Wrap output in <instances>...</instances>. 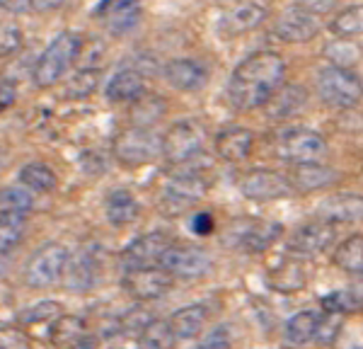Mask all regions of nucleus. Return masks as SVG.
<instances>
[{
	"label": "nucleus",
	"instance_id": "nucleus-28",
	"mask_svg": "<svg viewBox=\"0 0 363 349\" xmlns=\"http://www.w3.org/2000/svg\"><path fill=\"white\" fill-rule=\"evenodd\" d=\"M306 282H308L306 270H303L298 257L284 260L277 270L269 275V287L281 291V294H296V291L306 289Z\"/></svg>",
	"mask_w": 363,
	"mask_h": 349
},
{
	"label": "nucleus",
	"instance_id": "nucleus-46",
	"mask_svg": "<svg viewBox=\"0 0 363 349\" xmlns=\"http://www.w3.org/2000/svg\"><path fill=\"white\" fill-rule=\"evenodd\" d=\"M17 102V85L10 80H0V112L10 109Z\"/></svg>",
	"mask_w": 363,
	"mask_h": 349
},
{
	"label": "nucleus",
	"instance_id": "nucleus-39",
	"mask_svg": "<svg viewBox=\"0 0 363 349\" xmlns=\"http://www.w3.org/2000/svg\"><path fill=\"white\" fill-rule=\"evenodd\" d=\"M363 306V296H359L356 291H332L322 299V308L332 313H342V316H349V313L359 311Z\"/></svg>",
	"mask_w": 363,
	"mask_h": 349
},
{
	"label": "nucleus",
	"instance_id": "nucleus-49",
	"mask_svg": "<svg viewBox=\"0 0 363 349\" xmlns=\"http://www.w3.org/2000/svg\"><path fill=\"white\" fill-rule=\"evenodd\" d=\"M29 3H32L34 13H54V10L61 8L66 0H29Z\"/></svg>",
	"mask_w": 363,
	"mask_h": 349
},
{
	"label": "nucleus",
	"instance_id": "nucleus-23",
	"mask_svg": "<svg viewBox=\"0 0 363 349\" xmlns=\"http://www.w3.org/2000/svg\"><path fill=\"white\" fill-rule=\"evenodd\" d=\"M145 95L143 75L136 68H124V71L114 73L107 85V100L116 104H133Z\"/></svg>",
	"mask_w": 363,
	"mask_h": 349
},
{
	"label": "nucleus",
	"instance_id": "nucleus-6",
	"mask_svg": "<svg viewBox=\"0 0 363 349\" xmlns=\"http://www.w3.org/2000/svg\"><path fill=\"white\" fill-rule=\"evenodd\" d=\"M70 262V253L61 243H46L29 257L25 267V282L32 289H49L61 282Z\"/></svg>",
	"mask_w": 363,
	"mask_h": 349
},
{
	"label": "nucleus",
	"instance_id": "nucleus-40",
	"mask_svg": "<svg viewBox=\"0 0 363 349\" xmlns=\"http://www.w3.org/2000/svg\"><path fill=\"white\" fill-rule=\"evenodd\" d=\"M342 328H344V316H342V313L325 311V316L320 318V328H318L315 340H318L320 345H332V342L339 337V333H342Z\"/></svg>",
	"mask_w": 363,
	"mask_h": 349
},
{
	"label": "nucleus",
	"instance_id": "nucleus-19",
	"mask_svg": "<svg viewBox=\"0 0 363 349\" xmlns=\"http://www.w3.org/2000/svg\"><path fill=\"white\" fill-rule=\"evenodd\" d=\"M255 148V133L245 126H228L216 136V153L225 162H242Z\"/></svg>",
	"mask_w": 363,
	"mask_h": 349
},
{
	"label": "nucleus",
	"instance_id": "nucleus-9",
	"mask_svg": "<svg viewBox=\"0 0 363 349\" xmlns=\"http://www.w3.org/2000/svg\"><path fill=\"white\" fill-rule=\"evenodd\" d=\"M208 182L196 172H179L169 177V182L162 189V209L172 216L189 211L194 204L206 196Z\"/></svg>",
	"mask_w": 363,
	"mask_h": 349
},
{
	"label": "nucleus",
	"instance_id": "nucleus-11",
	"mask_svg": "<svg viewBox=\"0 0 363 349\" xmlns=\"http://www.w3.org/2000/svg\"><path fill=\"white\" fill-rule=\"evenodd\" d=\"M320 29H322L320 17L296 3L279 15L274 32H277V37L286 44H306L310 39L318 37Z\"/></svg>",
	"mask_w": 363,
	"mask_h": 349
},
{
	"label": "nucleus",
	"instance_id": "nucleus-3",
	"mask_svg": "<svg viewBox=\"0 0 363 349\" xmlns=\"http://www.w3.org/2000/svg\"><path fill=\"white\" fill-rule=\"evenodd\" d=\"M112 153L126 167L148 165L162 155V136L148 126H131L114 138Z\"/></svg>",
	"mask_w": 363,
	"mask_h": 349
},
{
	"label": "nucleus",
	"instance_id": "nucleus-21",
	"mask_svg": "<svg viewBox=\"0 0 363 349\" xmlns=\"http://www.w3.org/2000/svg\"><path fill=\"white\" fill-rule=\"evenodd\" d=\"M308 104V92L301 85H281L277 92L272 95V100L264 104V112L269 119L284 121L303 112V107Z\"/></svg>",
	"mask_w": 363,
	"mask_h": 349
},
{
	"label": "nucleus",
	"instance_id": "nucleus-22",
	"mask_svg": "<svg viewBox=\"0 0 363 349\" xmlns=\"http://www.w3.org/2000/svg\"><path fill=\"white\" fill-rule=\"evenodd\" d=\"M289 179L298 192H318L335 184L339 179V172L322 165V162H301V165H294Z\"/></svg>",
	"mask_w": 363,
	"mask_h": 349
},
{
	"label": "nucleus",
	"instance_id": "nucleus-16",
	"mask_svg": "<svg viewBox=\"0 0 363 349\" xmlns=\"http://www.w3.org/2000/svg\"><path fill=\"white\" fill-rule=\"evenodd\" d=\"M140 3L138 0H102L97 15L104 20V27L114 37H124L140 22Z\"/></svg>",
	"mask_w": 363,
	"mask_h": 349
},
{
	"label": "nucleus",
	"instance_id": "nucleus-7",
	"mask_svg": "<svg viewBox=\"0 0 363 349\" xmlns=\"http://www.w3.org/2000/svg\"><path fill=\"white\" fill-rule=\"evenodd\" d=\"M160 270H165L167 275L179 277V279H201L206 277L213 267V260L206 250L196 245H169L162 253L160 262H157Z\"/></svg>",
	"mask_w": 363,
	"mask_h": 349
},
{
	"label": "nucleus",
	"instance_id": "nucleus-20",
	"mask_svg": "<svg viewBox=\"0 0 363 349\" xmlns=\"http://www.w3.org/2000/svg\"><path fill=\"white\" fill-rule=\"evenodd\" d=\"M318 214L327 223H361L363 194H335L320 204Z\"/></svg>",
	"mask_w": 363,
	"mask_h": 349
},
{
	"label": "nucleus",
	"instance_id": "nucleus-41",
	"mask_svg": "<svg viewBox=\"0 0 363 349\" xmlns=\"http://www.w3.org/2000/svg\"><path fill=\"white\" fill-rule=\"evenodd\" d=\"M22 49V29L15 22H0V58H8Z\"/></svg>",
	"mask_w": 363,
	"mask_h": 349
},
{
	"label": "nucleus",
	"instance_id": "nucleus-32",
	"mask_svg": "<svg viewBox=\"0 0 363 349\" xmlns=\"http://www.w3.org/2000/svg\"><path fill=\"white\" fill-rule=\"evenodd\" d=\"M20 182L25 184L29 192H37V194H49V192L56 189L58 179L56 172L51 170L44 162H29L20 170Z\"/></svg>",
	"mask_w": 363,
	"mask_h": 349
},
{
	"label": "nucleus",
	"instance_id": "nucleus-2",
	"mask_svg": "<svg viewBox=\"0 0 363 349\" xmlns=\"http://www.w3.org/2000/svg\"><path fill=\"white\" fill-rule=\"evenodd\" d=\"M83 44V34L75 32V29H66V32L58 34L54 42L46 46V51L39 56L37 66H34V83H37V87L46 90V87L61 83L70 71V66L78 61Z\"/></svg>",
	"mask_w": 363,
	"mask_h": 349
},
{
	"label": "nucleus",
	"instance_id": "nucleus-34",
	"mask_svg": "<svg viewBox=\"0 0 363 349\" xmlns=\"http://www.w3.org/2000/svg\"><path fill=\"white\" fill-rule=\"evenodd\" d=\"M332 34L337 39H354L363 34V5H349L332 20Z\"/></svg>",
	"mask_w": 363,
	"mask_h": 349
},
{
	"label": "nucleus",
	"instance_id": "nucleus-47",
	"mask_svg": "<svg viewBox=\"0 0 363 349\" xmlns=\"http://www.w3.org/2000/svg\"><path fill=\"white\" fill-rule=\"evenodd\" d=\"M191 231H194L196 236H208V233H213V216H211V214H196V216L191 218Z\"/></svg>",
	"mask_w": 363,
	"mask_h": 349
},
{
	"label": "nucleus",
	"instance_id": "nucleus-27",
	"mask_svg": "<svg viewBox=\"0 0 363 349\" xmlns=\"http://www.w3.org/2000/svg\"><path fill=\"white\" fill-rule=\"evenodd\" d=\"M104 214L112 226H128L138 218L140 204L128 189H114L104 201Z\"/></svg>",
	"mask_w": 363,
	"mask_h": 349
},
{
	"label": "nucleus",
	"instance_id": "nucleus-10",
	"mask_svg": "<svg viewBox=\"0 0 363 349\" xmlns=\"http://www.w3.org/2000/svg\"><path fill=\"white\" fill-rule=\"evenodd\" d=\"M277 153L291 165L320 162L327 155V141L313 129H291L279 138Z\"/></svg>",
	"mask_w": 363,
	"mask_h": 349
},
{
	"label": "nucleus",
	"instance_id": "nucleus-30",
	"mask_svg": "<svg viewBox=\"0 0 363 349\" xmlns=\"http://www.w3.org/2000/svg\"><path fill=\"white\" fill-rule=\"evenodd\" d=\"M320 313L318 311H301L286 323V340L291 345H308L310 340H315L320 328Z\"/></svg>",
	"mask_w": 363,
	"mask_h": 349
},
{
	"label": "nucleus",
	"instance_id": "nucleus-43",
	"mask_svg": "<svg viewBox=\"0 0 363 349\" xmlns=\"http://www.w3.org/2000/svg\"><path fill=\"white\" fill-rule=\"evenodd\" d=\"M0 349H32V340L20 328H0Z\"/></svg>",
	"mask_w": 363,
	"mask_h": 349
},
{
	"label": "nucleus",
	"instance_id": "nucleus-37",
	"mask_svg": "<svg viewBox=\"0 0 363 349\" xmlns=\"http://www.w3.org/2000/svg\"><path fill=\"white\" fill-rule=\"evenodd\" d=\"M66 316V311H63L61 304H56V301H42V304L27 308L25 313H22V323L29 325V328H39V325H54L58 318Z\"/></svg>",
	"mask_w": 363,
	"mask_h": 349
},
{
	"label": "nucleus",
	"instance_id": "nucleus-36",
	"mask_svg": "<svg viewBox=\"0 0 363 349\" xmlns=\"http://www.w3.org/2000/svg\"><path fill=\"white\" fill-rule=\"evenodd\" d=\"M162 114H165V100H160L157 95H143L140 100L133 102V121H136V126L153 129V124L162 119Z\"/></svg>",
	"mask_w": 363,
	"mask_h": 349
},
{
	"label": "nucleus",
	"instance_id": "nucleus-25",
	"mask_svg": "<svg viewBox=\"0 0 363 349\" xmlns=\"http://www.w3.org/2000/svg\"><path fill=\"white\" fill-rule=\"evenodd\" d=\"M172 323V330L177 335V340H194L203 333L208 323V306L203 304H191V306H184L179 311L172 313L169 318Z\"/></svg>",
	"mask_w": 363,
	"mask_h": 349
},
{
	"label": "nucleus",
	"instance_id": "nucleus-29",
	"mask_svg": "<svg viewBox=\"0 0 363 349\" xmlns=\"http://www.w3.org/2000/svg\"><path fill=\"white\" fill-rule=\"evenodd\" d=\"M138 335L140 349H172L177 345V335L172 330V323L162 318H150Z\"/></svg>",
	"mask_w": 363,
	"mask_h": 349
},
{
	"label": "nucleus",
	"instance_id": "nucleus-24",
	"mask_svg": "<svg viewBox=\"0 0 363 349\" xmlns=\"http://www.w3.org/2000/svg\"><path fill=\"white\" fill-rule=\"evenodd\" d=\"M66 287L73 291H87L99 282V257L92 253H80L70 257L66 267Z\"/></svg>",
	"mask_w": 363,
	"mask_h": 349
},
{
	"label": "nucleus",
	"instance_id": "nucleus-12",
	"mask_svg": "<svg viewBox=\"0 0 363 349\" xmlns=\"http://www.w3.org/2000/svg\"><path fill=\"white\" fill-rule=\"evenodd\" d=\"M172 279L174 277L160 267H145V270H128L121 279V287L136 301H157L172 289Z\"/></svg>",
	"mask_w": 363,
	"mask_h": 349
},
{
	"label": "nucleus",
	"instance_id": "nucleus-1",
	"mask_svg": "<svg viewBox=\"0 0 363 349\" xmlns=\"http://www.w3.org/2000/svg\"><path fill=\"white\" fill-rule=\"evenodd\" d=\"M286 78V61L274 51H257L238 63L233 71L228 97L238 112L264 107L272 95L284 85Z\"/></svg>",
	"mask_w": 363,
	"mask_h": 349
},
{
	"label": "nucleus",
	"instance_id": "nucleus-13",
	"mask_svg": "<svg viewBox=\"0 0 363 349\" xmlns=\"http://www.w3.org/2000/svg\"><path fill=\"white\" fill-rule=\"evenodd\" d=\"M240 192L252 201H274L289 196L294 192V184L286 174L259 167V170H252L240 179Z\"/></svg>",
	"mask_w": 363,
	"mask_h": 349
},
{
	"label": "nucleus",
	"instance_id": "nucleus-8",
	"mask_svg": "<svg viewBox=\"0 0 363 349\" xmlns=\"http://www.w3.org/2000/svg\"><path fill=\"white\" fill-rule=\"evenodd\" d=\"M281 226L262 218H238L228 231V243L245 253H264L281 238Z\"/></svg>",
	"mask_w": 363,
	"mask_h": 349
},
{
	"label": "nucleus",
	"instance_id": "nucleus-17",
	"mask_svg": "<svg viewBox=\"0 0 363 349\" xmlns=\"http://www.w3.org/2000/svg\"><path fill=\"white\" fill-rule=\"evenodd\" d=\"M267 20V8H262L259 3H240L235 8H230L223 17L218 20V32L223 39L242 37V34L252 32Z\"/></svg>",
	"mask_w": 363,
	"mask_h": 349
},
{
	"label": "nucleus",
	"instance_id": "nucleus-15",
	"mask_svg": "<svg viewBox=\"0 0 363 349\" xmlns=\"http://www.w3.org/2000/svg\"><path fill=\"white\" fill-rule=\"evenodd\" d=\"M335 240V223H327V221H313V223L301 226L289 240V250L301 257H310V255H318L322 250H327Z\"/></svg>",
	"mask_w": 363,
	"mask_h": 349
},
{
	"label": "nucleus",
	"instance_id": "nucleus-4",
	"mask_svg": "<svg viewBox=\"0 0 363 349\" xmlns=\"http://www.w3.org/2000/svg\"><path fill=\"white\" fill-rule=\"evenodd\" d=\"M315 85H318L320 100L335 109H351L363 97V83L351 68H339V66L322 68Z\"/></svg>",
	"mask_w": 363,
	"mask_h": 349
},
{
	"label": "nucleus",
	"instance_id": "nucleus-42",
	"mask_svg": "<svg viewBox=\"0 0 363 349\" xmlns=\"http://www.w3.org/2000/svg\"><path fill=\"white\" fill-rule=\"evenodd\" d=\"M25 223H5L0 221V255H10L22 243Z\"/></svg>",
	"mask_w": 363,
	"mask_h": 349
},
{
	"label": "nucleus",
	"instance_id": "nucleus-33",
	"mask_svg": "<svg viewBox=\"0 0 363 349\" xmlns=\"http://www.w3.org/2000/svg\"><path fill=\"white\" fill-rule=\"evenodd\" d=\"M99 78H102V71L99 68H80L75 71L63 85V95L68 100H85L92 92L99 87Z\"/></svg>",
	"mask_w": 363,
	"mask_h": 349
},
{
	"label": "nucleus",
	"instance_id": "nucleus-45",
	"mask_svg": "<svg viewBox=\"0 0 363 349\" xmlns=\"http://www.w3.org/2000/svg\"><path fill=\"white\" fill-rule=\"evenodd\" d=\"M339 0H298V5H303L306 10H310L313 15H327L337 8Z\"/></svg>",
	"mask_w": 363,
	"mask_h": 349
},
{
	"label": "nucleus",
	"instance_id": "nucleus-48",
	"mask_svg": "<svg viewBox=\"0 0 363 349\" xmlns=\"http://www.w3.org/2000/svg\"><path fill=\"white\" fill-rule=\"evenodd\" d=\"M0 10L10 15H27L32 10V3L29 0H0Z\"/></svg>",
	"mask_w": 363,
	"mask_h": 349
},
{
	"label": "nucleus",
	"instance_id": "nucleus-38",
	"mask_svg": "<svg viewBox=\"0 0 363 349\" xmlns=\"http://www.w3.org/2000/svg\"><path fill=\"white\" fill-rule=\"evenodd\" d=\"M325 56L332 61V66L351 68L359 63L361 49L354 42H349V39H335V42H330L325 46Z\"/></svg>",
	"mask_w": 363,
	"mask_h": 349
},
{
	"label": "nucleus",
	"instance_id": "nucleus-14",
	"mask_svg": "<svg viewBox=\"0 0 363 349\" xmlns=\"http://www.w3.org/2000/svg\"><path fill=\"white\" fill-rule=\"evenodd\" d=\"M172 245L169 236L165 233H145L138 236L133 243H128L126 250L121 253V265L124 270H145V267H157L162 253Z\"/></svg>",
	"mask_w": 363,
	"mask_h": 349
},
{
	"label": "nucleus",
	"instance_id": "nucleus-5",
	"mask_svg": "<svg viewBox=\"0 0 363 349\" xmlns=\"http://www.w3.org/2000/svg\"><path fill=\"white\" fill-rule=\"evenodd\" d=\"M203 145H206V129L196 119H179L162 136V155L172 165H184L201 155Z\"/></svg>",
	"mask_w": 363,
	"mask_h": 349
},
{
	"label": "nucleus",
	"instance_id": "nucleus-18",
	"mask_svg": "<svg viewBox=\"0 0 363 349\" xmlns=\"http://www.w3.org/2000/svg\"><path fill=\"white\" fill-rule=\"evenodd\" d=\"M165 78L179 92H199L208 83V71L191 58H174L165 66Z\"/></svg>",
	"mask_w": 363,
	"mask_h": 349
},
{
	"label": "nucleus",
	"instance_id": "nucleus-35",
	"mask_svg": "<svg viewBox=\"0 0 363 349\" xmlns=\"http://www.w3.org/2000/svg\"><path fill=\"white\" fill-rule=\"evenodd\" d=\"M49 335L51 342H56V345H75V342L83 340L85 323L75 316H63L49 328Z\"/></svg>",
	"mask_w": 363,
	"mask_h": 349
},
{
	"label": "nucleus",
	"instance_id": "nucleus-44",
	"mask_svg": "<svg viewBox=\"0 0 363 349\" xmlns=\"http://www.w3.org/2000/svg\"><path fill=\"white\" fill-rule=\"evenodd\" d=\"M230 347H233L230 330H228L225 325H220V328L211 330V333L199 342L196 349H230Z\"/></svg>",
	"mask_w": 363,
	"mask_h": 349
},
{
	"label": "nucleus",
	"instance_id": "nucleus-31",
	"mask_svg": "<svg viewBox=\"0 0 363 349\" xmlns=\"http://www.w3.org/2000/svg\"><path fill=\"white\" fill-rule=\"evenodd\" d=\"M335 265L347 275H363V233H354L337 248Z\"/></svg>",
	"mask_w": 363,
	"mask_h": 349
},
{
	"label": "nucleus",
	"instance_id": "nucleus-26",
	"mask_svg": "<svg viewBox=\"0 0 363 349\" xmlns=\"http://www.w3.org/2000/svg\"><path fill=\"white\" fill-rule=\"evenodd\" d=\"M29 214H32V194L27 189H0V221H5V223H25Z\"/></svg>",
	"mask_w": 363,
	"mask_h": 349
}]
</instances>
